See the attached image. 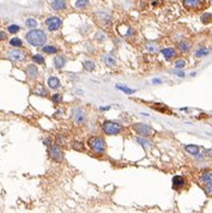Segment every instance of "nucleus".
<instances>
[{
    "label": "nucleus",
    "instance_id": "nucleus-19",
    "mask_svg": "<svg viewBox=\"0 0 212 213\" xmlns=\"http://www.w3.org/2000/svg\"><path fill=\"white\" fill-rule=\"evenodd\" d=\"M137 142H138L139 145H141L144 149H150V147L152 146L151 141L147 140L145 137H139V138H137Z\"/></svg>",
    "mask_w": 212,
    "mask_h": 213
},
{
    "label": "nucleus",
    "instance_id": "nucleus-17",
    "mask_svg": "<svg viewBox=\"0 0 212 213\" xmlns=\"http://www.w3.org/2000/svg\"><path fill=\"white\" fill-rule=\"evenodd\" d=\"M65 64H66V59H65V57L58 55V57H54V65H55L57 70H61V68L65 66Z\"/></svg>",
    "mask_w": 212,
    "mask_h": 213
},
{
    "label": "nucleus",
    "instance_id": "nucleus-16",
    "mask_svg": "<svg viewBox=\"0 0 212 213\" xmlns=\"http://www.w3.org/2000/svg\"><path fill=\"white\" fill-rule=\"evenodd\" d=\"M184 185V178L182 176H175L173 178V187L175 189H180Z\"/></svg>",
    "mask_w": 212,
    "mask_h": 213
},
{
    "label": "nucleus",
    "instance_id": "nucleus-43",
    "mask_svg": "<svg viewBox=\"0 0 212 213\" xmlns=\"http://www.w3.org/2000/svg\"><path fill=\"white\" fill-rule=\"evenodd\" d=\"M152 83H154V84H157V83H161V80H159V79H154Z\"/></svg>",
    "mask_w": 212,
    "mask_h": 213
},
{
    "label": "nucleus",
    "instance_id": "nucleus-22",
    "mask_svg": "<svg viewBox=\"0 0 212 213\" xmlns=\"http://www.w3.org/2000/svg\"><path fill=\"white\" fill-rule=\"evenodd\" d=\"M186 151H187L188 153L193 155V156L199 155V147L197 145H187V146H186Z\"/></svg>",
    "mask_w": 212,
    "mask_h": 213
},
{
    "label": "nucleus",
    "instance_id": "nucleus-44",
    "mask_svg": "<svg viewBox=\"0 0 212 213\" xmlns=\"http://www.w3.org/2000/svg\"><path fill=\"white\" fill-rule=\"evenodd\" d=\"M109 109V107H102L101 108V110H108Z\"/></svg>",
    "mask_w": 212,
    "mask_h": 213
},
{
    "label": "nucleus",
    "instance_id": "nucleus-10",
    "mask_svg": "<svg viewBox=\"0 0 212 213\" xmlns=\"http://www.w3.org/2000/svg\"><path fill=\"white\" fill-rule=\"evenodd\" d=\"M27 75H28L29 79L35 80L39 77V70H37V67L35 65H32V64L28 65V67H27Z\"/></svg>",
    "mask_w": 212,
    "mask_h": 213
},
{
    "label": "nucleus",
    "instance_id": "nucleus-30",
    "mask_svg": "<svg viewBox=\"0 0 212 213\" xmlns=\"http://www.w3.org/2000/svg\"><path fill=\"white\" fill-rule=\"evenodd\" d=\"M25 24H27L28 28H36L37 27V20L35 18H28Z\"/></svg>",
    "mask_w": 212,
    "mask_h": 213
},
{
    "label": "nucleus",
    "instance_id": "nucleus-29",
    "mask_svg": "<svg viewBox=\"0 0 212 213\" xmlns=\"http://www.w3.org/2000/svg\"><path fill=\"white\" fill-rule=\"evenodd\" d=\"M116 89H117V90H121V91H124V92H126V94H128V95L136 92V90L129 89V87H126V86H124V85H116Z\"/></svg>",
    "mask_w": 212,
    "mask_h": 213
},
{
    "label": "nucleus",
    "instance_id": "nucleus-38",
    "mask_svg": "<svg viewBox=\"0 0 212 213\" xmlns=\"http://www.w3.org/2000/svg\"><path fill=\"white\" fill-rule=\"evenodd\" d=\"M106 37H107V35H106L104 32H102V31H99L97 35H96V39H97L99 41H104Z\"/></svg>",
    "mask_w": 212,
    "mask_h": 213
},
{
    "label": "nucleus",
    "instance_id": "nucleus-39",
    "mask_svg": "<svg viewBox=\"0 0 212 213\" xmlns=\"http://www.w3.org/2000/svg\"><path fill=\"white\" fill-rule=\"evenodd\" d=\"M52 100H53V102H55V103H59V102H61V100H62V96H61L60 94H55V95L52 97Z\"/></svg>",
    "mask_w": 212,
    "mask_h": 213
},
{
    "label": "nucleus",
    "instance_id": "nucleus-31",
    "mask_svg": "<svg viewBox=\"0 0 212 213\" xmlns=\"http://www.w3.org/2000/svg\"><path fill=\"white\" fill-rule=\"evenodd\" d=\"M174 66H175V68H176V70H181V68H184V66H186V61H184V60H182V59H179V60H176V61H175Z\"/></svg>",
    "mask_w": 212,
    "mask_h": 213
},
{
    "label": "nucleus",
    "instance_id": "nucleus-25",
    "mask_svg": "<svg viewBox=\"0 0 212 213\" xmlns=\"http://www.w3.org/2000/svg\"><path fill=\"white\" fill-rule=\"evenodd\" d=\"M83 66H84L85 71H87V72H92L94 70H95V62H94V61H90V60L84 61Z\"/></svg>",
    "mask_w": 212,
    "mask_h": 213
},
{
    "label": "nucleus",
    "instance_id": "nucleus-21",
    "mask_svg": "<svg viewBox=\"0 0 212 213\" xmlns=\"http://www.w3.org/2000/svg\"><path fill=\"white\" fill-rule=\"evenodd\" d=\"M103 61H104V64H106L107 66H109V67L116 66V61H115V59H113L112 55H104V57H103Z\"/></svg>",
    "mask_w": 212,
    "mask_h": 213
},
{
    "label": "nucleus",
    "instance_id": "nucleus-42",
    "mask_svg": "<svg viewBox=\"0 0 212 213\" xmlns=\"http://www.w3.org/2000/svg\"><path fill=\"white\" fill-rule=\"evenodd\" d=\"M44 144H46V145H52V140H50V139H46Z\"/></svg>",
    "mask_w": 212,
    "mask_h": 213
},
{
    "label": "nucleus",
    "instance_id": "nucleus-40",
    "mask_svg": "<svg viewBox=\"0 0 212 213\" xmlns=\"http://www.w3.org/2000/svg\"><path fill=\"white\" fill-rule=\"evenodd\" d=\"M6 37H7V35L4 32V31H0V41H4V40H6Z\"/></svg>",
    "mask_w": 212,
    "mask_h": 213
},
{
    "label": "nucleus",
    "instance_id": "nucleus-11",
    "mask_svg": "<svg viewBox=\"0 0 212 213\" xmlns=\"http://www.w3.org/2000/svg\"><path fill=\"white\" fill-rule=\"evenodd\" d=\"M50 7H52V10H54V11L65 10V9H66V1H65V0H53L52 4H50Z\"/></svg>",
    "mask_w": 212,
    "mask_h": 213
},
{
    "label": "nucleus",
    "instance_id": "nucleus-23",
    "mask_svg": "<svg viewBox=\"0 0 212 213\" xmlns=\"http://www.w3.org/2000/svg\"><path fill=\"white\" fill-rule=\"evenodd\" d=\"M200 20H201L203 24H210V23H212V14L209 13V12L203 13L201 17H200Z\"/></svg>",
    "mask_w": 212,
    "mask_h": 213
},
{
    "label": "nucleus",
    "instance_id": "nucleus-12",
    "mask_svg": "<svg viewBox=\"0 0 212 213\" xmlns=\"http://www.w3.org/2000/svg\"><path fill=\"white\" fill-rule=\"evenodd\" d=\"M177 48H179L182 53H187V52H189L191 48H192V42L188 41V40H182V41H180V42L177 43Z\"/></svg>",
    "mask_w": 212,
    "mask_h": 213
},
{
    "label": "nucleus",
    "instance_id": "nucleus-27",
    "mask_svg": "<svg viewBox=\"0 0 212 213\" xmlns=\"http://www.w3.org/2000/svg\"><path fill=\"white\" fill-rule=\"evenodd\" d=\"M42 50L47 54H54V53L58 52L57 47H54V46H46V47L42 48Z\"/></svg>",
    "mask_w": 212,
    "mask_h": 213
},
{
    "label": "nucleus",
    "instance_id": "nucleus-35",
    "mask_svg": "<svg viewBox=\"0 0 212 213\" xmlns=\"http://www.w3.org/2000/svg\"><path fill=\"white\" fill-rule=\"evenodd\" d=\"M32 60H34L35 62H37V64H44V59H43V57L42 55H39V54L34 55V57H32Z\"/></svg>",
    "mask_w": 212,
    "mask_h": 213
},
{
    "label": "nucleus",
    "instance_id": "nucleus-20",
    "mask_svg": "<svg viewBox=\"0 0 212 213\" xmlns=\"http://www.w3.org/2000/svg\"><path fill=\"white\" fill-rule=\"evenodd\" d=\"M32 92H34V95H37V96H43V97H46V96L48 95L47 90H46L42 85H37L36 87H35V90H34Z\"/></svg>",
    "mask_w": 212,
    "mask_h": 213
},
{
    "label": "nucleus",
    "instance_id": "nucleus-13",
    "mask_svg": "<svg viewBox=\"0 0 212 213\" xmlns=\"http://www.w3.org/2000/svg\"><path fill=\"white\" fill-rule=\"evenodd\" d=\"M97 16H99V19H101L103 23L110 24L112 18H110V14H109L108 11H106V10H99V12H97Z\"/></svg>",
    "mask_w": 212,
    "mask_h": 213
},
{
    "label": "nucleus",
    "instance_id": "nucleus-33",
    "mask_svg": "<svg viewBox=\"0 0 212 213\" xmlns=\"http://www.w3.org/2000/svg\"><path fill=\"white\" fill-rule=\"evenodd\" d=\"M7 30H9V32H11V34H16V32H18V31L20 30V28H19V25L12 24V25H10V27L7 28Z\"/></svg>",
    "mask_w": 212,
    "mask_h": 213
},
{
    "label": "nucleus",
    "instance_id": "nucleus-4",
    "mask_svg": "<svg viewBox=\"0 0 212 213\" xmlns=\"http://www.w3.org/2000/svg\"><path fill=\"white\" fill-rule=\"evenodd\" d=\"M133 129L136 130V133L137 134H139L140 137H145V138H147V137H150V135H152L154 134V129L150 127V126H147V125H145V123H134L133 125Z\"/></svg>",
    "mask_w": 212,
    "mask_h": 213
},
{
    "label": "nucleus",
    "instance_id": "nucleus-41",
    "mask_svg": "<svg viewBox=\"0 0 212 213\" xmlns=\"http://www.w3.org/2000/svg\"><path fill=\"white\" fill-rule=\"evenodd\" d=\"M204 155H206V156L211 157V156H212V150H205V152H204Z\"/></svg>",
    "mask_w": 212,
    "mask_h": 213
},
{
    "label": "nucleus",
    "instance_id": "nucleus-37",
    "mask_svg": "<svg viewBox=\"0 0 212 213\" xmlns=\"http://www.w3.org/2000/svg\"><path fill=\"white\" fill-rule=\"evenodd\" d=\"M204 189H205V193H206L207 195H212V183L204 185Z\"/></svg>",
    "mask_w": 212,
    "mask_h": 213
},
{
    "label": "nucleus",
    "instance_id": "nucleus-14",
    "mask_svg": "<svg viewBox=\"0 0 212 213\" xmlns=\"http://www.w3.org/2000/svg\"><path fill=\"white\" fill-rule=\"evenodd\" d=\"M199 181H200L203 185L212 183V172H210V171H204V172L200 175Z\"/></svg>",
    "mask_w": 212,
    "mask_h": 213
},
{
    "label": "nucleus",
    "instance_id": "nucleus-1",
    "mask_svg": "<svg viewBox=\"0 0 212 213\" xmlns=\"http://www.w3.org/2000/svg\"><path fill=\"white\" fill-rule=\"evenodd\" d=\"M25 37H27V41L34 47H42L47 41L46 32L43 30H39V29L30 30Z\"/></svg>",
    "mask_w": 212,
    "mask_h": 213
},
{
    "label": "nucleus",
    "instance_id": "nucleus-24",
    "mask_svg": "<svg viewBox=\"0 0 212 213\" xmlns=\"http://www.w3.org/2000/svg\"><path fill=\"white\" fill-rule=\"evenodd\" d=\"M90 4V0H77L76 1V7L79 9V10H84L89 6Z\"/></svg>",
    "mask_w": 212,
    "mask_h": 213
},
{
    "label": "nucleus",
    "instance_id": "nucleus-26",
    "mask_svg": "<svg viewBox=\"0 0 212 213\" xmlns=\"http://www.w3.org/2000/svg\"><path fill=\"white\" fill-rule=\"evenodd\" d=\"M209 53H210V50H209L207 48L201 47V48H199L198 50L195 52V57H205V55H207Z\"/></svg>",
    "mask_w": 212,
    "mask_h": 213
},
{
    "label": "nucleus",
    "instance_id": "nucleus-5",
    "mask_svg": "<svg viewBox=\"0 0 212 213\" xmlns=\"http://www.w3.org/2000/svg\"><path fill=\"white\" fill-rule=\"evenodd\" d=\"M61 24H62V20L58 16H52V17H48L46 19V25H47L48 30H50V31H57V30H59V29L61 28Z\"/></svg>",
    "mask_w": 212,
    "mask_h": 213
},
{
    "label": "nucleus",
    "instance_id": "nucleus-8",
    "mask_svg": "<svg viewBox=\"0 0 212 213\" xmlns=\"http://www.w3.org/2000/svg\"><path fill=\"white\" fill-rule=\"evenodd\" d=\"M204 0H182V4L187 10H198L203 5Z\"/></svg>",
    "mask_w": 212,
    "mask_h": 213
},
{
    "label": "nucleus",
    "instance_id": "nucleus-36",
    "mask_svg": "<svg viewBox=\"0 0 212 213\" xmlns=\"http://www.w3.org/2000/svg\"><path fill=\"white\" fill-rule=\"evenodd\" d=\"M146 49L150 50V52H156L158 49V47L154 43H146Z\"/></svg>",
    "mask_w": 212,
    "mask_h": 213
},
{
    "label": "nucleus",
    "instance_id": "nucleus-28",
    "mask_svg": "<svg viewBox=\"0 0 212 213\" xmlns=\"http://www.w3.org/2000/svg\"><path fill=\"white\" fill-rule=\"evenodd\" d=\"M72 149L76 150V151H84V145L80 141H73L72 142Z\"/></svg>",
    "mask_w": 212,
    "mask_h": 213
},
{
    "label": "nucleus",
    "instance_id": "nucleus-6",
    "mask_svg": "<svg viewBox=\"0 0 212 213\" xmlns=\"http://www.w3.org/2000/svg\"><path fill=\"white\" fill-rule=\"evenodd\" d=\"M49 156L57 163H61L64 160V152L58 145H50L49 147Z\"/></svg>",
    "mask_w": 212,
    "mask_h": 213
},
{
    "label": "nucleus",
    "instance_id": "nucleus-7",
    "mask_svg": "<svg viewBox=\"0 0 212 213\" xmlns=\"http://www.w3.org/2000/svg\"><path fill=\"white\" fill-rule=\"evenodd\" d=\"M73 121L77 125H83L85 122V113L82 108H74L73 109Z\"/></svg>",
    "mask_w": 212,
    "mask_h": 213
},
{
    "label": "nucleus",
    "instance_id": "nucleus-9",
    "mask_svg": "<svg viewBox=\"0 0 212 213\" xmlns=\"http://www.w3.org/2000/svg\"><path fill=\"white\" fill-rule=\"evenodd\" d=\"M7 57L13 61H22L25 57V54L19 49H11L7 52Z\"/></svg>",
    "mask_w": 212,
    "mask_h": 213
},
{
    "label": "nucleus",
    "instance_id": "nucleus-15",
    "mask_svg": "<svg viewBox=\"0 0 212 213\" xmlns=\"http://www.w3.org/2000/svg\"><path fill=\"white\" fill-rule=\"evenodd\" d=\"M161 52H162L163 57H166V60H171L174 57H176V50H175L174 48H170V47L163 48Z\"/></svg>",
    "mask_w": 212,
    "mask_h": 213
},
{
    "label": "nucleus",
    "instance_id": "nucleus-34",
    "mask_svg": "<svg viewBox=\"0 0 212 213\" xmlns=\"http://www.w3.org/2000/svg\"><path fill=\"white\" fill-rule=\"evenodd\" d=\"M57 142L59 144V145H64L65 142H66V138H65V135L64 134H58L57 135Z\"/></svg>",
    "mask_w": 212,
    "mask_h": 213
},
{
    "label": "nucleus",
    "instance_id": "nucleus-32",
    "mask_svg": "<svg viewBox=\"0 0 212 213\" xmlns=\"http://www.w3.org/2000/svg\"><path fill=\"white\" fill-rule=\"evenodd\" d=\"M10 44L12 47H22V40L18 39V37H13L11 41H10Z\"/></svg>",
    "mask_w": 212,
    "mask_h": 213
},
{
    "label": "nucleus",
    "instance_id": "nucleus-18",
    "mask_svg": "<svg viewBox=\"0 0 212 213\" xmlns=\"http://www.w3.org/2000/svg\"><path fill=\"white\" fill-rule=\"evenodd\" d=\"M48 85L50 89H53V90H57L60 87V80L58 79L57 77H50L49 79H48Z\"/></svg>",
    "mask_w": 212,
    "mask_h": 213
},
{
    "label": "nucleus",
    "instance_id": "nucleus-2",
    "mask_svg": "<svg viewBox=\"0 0 212 213\" xmlns=\"http://www.w3.org/2000/svg\"><path fill=\"white\" fill-rule=\"evenodd\" d=\"M87 145L91 149V151H94L95 153H104L106 152V141L99 138V137H91L87 140Z\"/></svg>",
    "mask_w": 212,
    "mask_h": 213
},
{
    "label": "nucleus",
    "instance_id": "nucleus-3",
    "mask_svg": "<svg viewBox=\"0 0 212 213\" xmlns=\"http://www.w3.org/2000/svg\"><path fill=\"white\" fill-rule=\"evenodd\" d=\"M102 129L107 135H116L121 132L122 126L117 122H114V121H106L102 126Z\"/></svg>",
    "mask_w": 212,
    "mask_h": 213
}]
</instances>
